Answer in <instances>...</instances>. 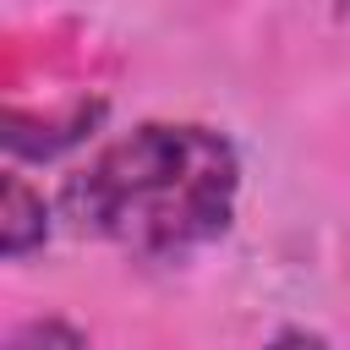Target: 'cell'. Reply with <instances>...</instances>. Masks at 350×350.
<instances>
[{
    "mask_svg": "<svg viewBox=\"0 0 350 350\" xmlns=\"http://www.w3.org/2000/svg\"><path fill=\"white\" fill-rule=\"evenodd\" d=\"M334 16H339V22H350V0H334Z\"/></svg>",
    "mask_w": 350,
    "mask_h": 350,
    "instance_id": "5b68a950",
    "label": "cell"
},
{
    "mask_svg": "<svg viewBox=\"0 0 350 350\" xmlns=\"http://www.w3.org/2000/svg\"><path fill=\"white\" fill-rule=\"evenodd\" d=\"M262 350H334L323 334H312V328H279Z\"/></svg>",
    "mask_w": 350,
    "mask_h": 350,
    "instance_id": "277c9868",
    "label": "cell"
},
{
    "mask_svg": "<svg viewBox=\"0 0 350 350\" xmlns=\"http://www.w3.org/2000/svg\"><path fill=\"white\" fill-rule=\"evenodd\" d=\"M241 197L235 142L197 120H142L60 186V219L142 262H186L224 241Z\"/></svg>",
    "mask_w": 350,
    "mask_h": 350,
    "instance_id": "6da1fadb",
    "label": "cell"
},
{
    "mask_svg": "<svg viewBox=\"0 0 350 350\" xmlns=\"http://www.w3.org/2000/svg\"><path fill=\"white\" fill-rule=\"evenodd\" d=\"M5 350H88V339L66 317H27L22 328H11Z\"/></svg>",
    "mask_w": 350,
    "mask_h": 350,
    "instance_id": "3957f363",
    "label": "cell"
},
{
    "mask_svg": "<svg viewBox=\"0 0 350 350\" xmlns=\"http://www.w3.org/2000/svg\"><path fill=\"white\" fill-rule=\"evenodd\" d=\"M49 230H55V208L44 202V191L27 175L5 170V180H0V252H5V262H27L33 252H44Z\"/></svg>",
    "mask_w": 350,
    "mask_h": 350,
    "instance_id": "7a4b0ae2",
    "label": "cell"
}]
</instances>
